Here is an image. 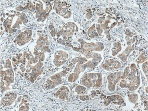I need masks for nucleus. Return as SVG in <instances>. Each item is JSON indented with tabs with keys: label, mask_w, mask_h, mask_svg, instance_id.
Masks as SVG:
<instances>
[{
	"label": "nucleus",
	"mask_w": 148,
	"mask_h": 111,
	"mask_svg": "<svg viewBox=\"0 0 148 111\" xmlns=\"http://www.w3.org/2000/svg\"><path fill=\"white\" fill-rule=\"evenodd\" d=\"M121 65L120 62L114 60H108L105 64L103 65V68L107 70H113L114 69H117L121 67Z\"/></svg>",
	"instance_id": "20e7f679"
},
{
	"label": "nucleus",
	"mask_w": 148,
	"mask_h": 111,
	"mask_svg": "<svg viewBox=\"0 0 148 111\" xmlns=\"http://www.w3.org/2000/svg\"><path fill=\"white\" fill-rule=\"evenodd\" d=\"M85 91V88H83V87H82V86H78V87H77V88L75 89V91L78 94L82 93Z\"/></svg>",
	"instance_id": "423d86ee"
},
{
	"label": "nucleus",
	"mask_w": 148,
	"mask_h": 111,
	"mask_svg": "<svg viewBox=\"0 0 148 111\" xmlns=\"http://www.w3.org/2000/svg\"><path fill=\"white\" fill-rule=\"evenodd\" d=\"M120 72H116L114 73L111 74L110 76H108V89L111 91H114L115 89V86L116 83L118 82L121 76Z\"/></svg>",
	"instance_id": "f257e3e1"
},
{
	"label": "nucleus",
	"mask_w": 148,
	"mask_h": 111,
	"mask_svg": "<svg viewBox=\"0 0 148 111\" xmlns=\"http://www.w3.org/2000/svg\"><path fill=\"white\" fill-rule=\"evenodd\" d=\"M67 58H68V54L67 53L63 51L58 52L55 56L54 63L56 66H60L64 64Z\"/></svg>",
	"instance_id": "f03ea898"
},
{
	"label": "nucleus",
	"mask_w": 148,
	"mask_h": 111,
	"mask_svg": "<svg viewBox=\"0 0 148 111\" xmlns=\"http://www.w3.org/2000/svg\"><path fill=\"white\" fill-rule=\"evenodd\" d=\"M32 31L30 30H26L21 33L17 39V43L20 46H22L30 40L32 37Z\"/></svg>",
	"instance_id": "7ed1b4c3"
},
{
	"label": "nucleus",
	"mask_w": 148,
	"mask_h": 111,
	"mask_svg": "<svg viewBox=\"0 0 148 111\" xmlns=\"http://www.w3.org/2000/svg\"><path fill=\"white\" fill-rule=\"evenodd\" d=\"M16 97V95L15 94H8L5 95L3 100V104L5 106H8L13 104Z\"/></svg>",
	"instance_id": "39448f33"
}]
</instances>
